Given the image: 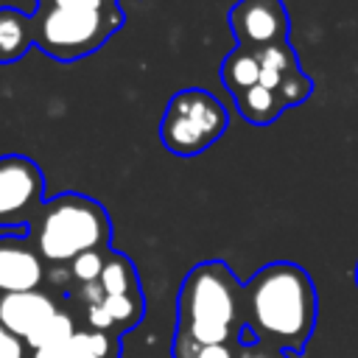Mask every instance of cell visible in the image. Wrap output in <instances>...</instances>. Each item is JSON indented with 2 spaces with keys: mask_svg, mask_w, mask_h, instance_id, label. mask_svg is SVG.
Returning <instances> with one entry per match:
<instances>
[{
  "mask_svg": "<svg viewBox=\"0 0 358 358\" xmlns=\"http://www.w3.org/2000/svg\"><path fill=\"white\" fill-rule=\"evenodd\" d=\"M45 204V173L22 154L0 157V229H28Z\"/></svg>",
  "mask_w": 358,
  "mask_h": 358,
  "instance_id": "obj_6",
  "label": "cell"
},
{
  "mask_svg": "<svg viewBox=\"0 0 358 358\" xmlns=\"http://www.w3.org/2000/svg\"><path fill=\"white\" fill-rule=\"evenodd\" d=\"M0 358H28V347L22 338H17L14 333H8L0 324Z\"/></svg>",
  "mask_w": 358,
  "mask_h": 358,
  "instance_id": "obj_19",
  "label": "cell"
},
{
  "mask_svg": "<svg viewBox=\"0 0 358 358\" xmlns=\"http://www.w3.org/2000/svg\"><path fill=\"white\" fill-rule=\"evenodd\" d=\"M98 288L103 296H117V294H140V274L134 268V263L123 255V252H115L109 249L106 255V263H103V271L98 277Z\"/></svg>",
  "mask_w": 358,
  "mask_h": 358,
  "instance_id": "obj_14",
  "label": "cell"
},
{
  "mask_svg": "<svg viewBox=\"0 0 358 358\" xmlns=\"http://www.w3.org/2000/svg\"><path fill=\"white\" fill-rule=\"evenodd\" d=\"M76 319L67 313V310H56L28 341H25V347L28 350H39V347H62V344H67L73 336H76Z\"/></svg>",
  "mask_w": 358,
  "mask_h": 358,
  "instance_id": "obj_16",
  "label": "cell"
},
{
  "mask_svg": "<svg viewBox=\"0 0 358 358\" xmlns=\"http://www.w3.org/2000/svg\"><path fill=\"white\" fill-rule=\"evenodd\" d=\"M70 358H120V338L98 330H76V336L67 341Z\"/></svg>",
  "mask_w": 358,
  "mask_h": 358,
  "instance_id": "obj_15",
  "label": "cell"
},
{
  "mask_svg": "<svg viewBox=\"0 0 358 358\" xmlns=\"http://www.w3.org/2000/svg\"><path fill=\"white\" fill-rule=\"evenodd\" d=\"M39 3H42V0H39Z\"/></svg>",
  "mask_w": 358,
  "mask_h": 358,
  "instance_id": "obj_24",
  "label": "cell"
},
{
  "mask_svg": "<svg viewBox=\"0 0 358 358\" xmlns=\"http://www.w3.org/2000/svg\"><path fill=\"white\" fill-rule=\"evenodd\" d=\"M235 352H238V347L199 344L179 330H173V338H171V358H235Z\"/></svg>",
  "mask_w": 358,
  "mask_h": 358,
  "instance_id": "obj_17",
  "label": "cell"
},
{
  "mask_svg": "<svg viewBox=\"0 0 358 358\" xmlns=\"http://www.w3.org/2000/svg\"><path fill=\"white\" fill-rule=\"evenodd\" d=\"M45 282V260L28 235H0V296L36 291Z\"/></svg>",
  "mask_w": 358,
  "mask_h": 358,
  "instance_id": "obj_8",
  "label": "cell"
},
{
  "mask_svg": "<svg viewBox=\"0 0 358 358\" xmlns=\"http://www.w3.org/2000/svg\"><path fill=\"white\" fill-rule=\"evenodd\" d=\"M28 358H70V350H67V344H62V347H39V350H31Z\"/></svg>",
  "mask_w": 358,
  "mask_h": 358,
  "instance_id": "obj_22",
  "label": "cell"
},
{
  "mask_svg": "<svg viewBox=\"0 0 358 358\" xmlns=\"http://www.w3.org/2000/svg\"><path fill=\"white\" fill-rule=\"evenodd\" d=\"M34 45V14L0 8V64L22 59Z\"/></svg>",
  "mask_w": 358,
  "mask_h": 358,
  "instance_id": "obj_11",
  "label": "cell"
},
{
  "mask_svg": "<svg viewBox=\"0 0 358 358\" xmlns=\"http://www.w3.org/2000/svg\"><path fill=\"white\" fill-rule=\"evenodd\" d=\"M87 327L109 336H123L126 330L137 327L145 316V296L140 294H117V296H103L95 305L84 308Z\"/></svg>",
  "mask_w": 358,
  "mask_h": 358,
  "instance_id": "obj_10",
  "label": "cell"
},
{
  "mask_svg": "<svg viewBox=\"0 0 358 358\" xmlns=\"http://www.w3.org/2000/svg\"><path fill=\"white\" fill-rule=\"evenodd\" d=\"M235 106H238V115L255 126H268L274 123L282 112H285V103L280 98L277 90L266 87V84H255L252 90L241 92L238 98H232Z\"/></svg>",
  "mask_w": 358,
  "mask_h": 358,
  "instance_id": "obj_13",
  "label": "cell"
},
{
  "mask_svg": "<svg viewBox=\"0 0 358 358\" xmlns=\"http://www.w3.org/2000/svg\"><path fill=\"white\" fill-rule=\"evenodd\" d=\"M123 22L126 11L120 6L76 8L42 0L34 14V45L56 62H76L103 48L106 39L123 28Z\"/></svg>",
  "mask_w": 358,
  "mask_h": 358,
  "instance_id": "obj_4",
  "label": "cell"
},
{
  "mask_svg": "<svg viewBox=\"0 0 358 358\" xmlns=\"http://www.w3.org/2000/svg\"><path fill=\"white\" fill-rule=\"evenodd\" d=\"M355 285H358V266H355Z\"/></svg>",
  "mask_w": 358,
  "mask_h": 358,
  "instance_id": "obj_23",
  "label": "cell"
},
{
  "mask_svg": "<svg viewBox=\"0 0 358 358\" xmlns=\"http://www.w3.org/2000/svg\"><path fill=\"white\" fill-rule=\"evenodd\" d=\"M238 358H291V355L277 350V347H271V344L252 341V344H241L238 347Z\"/></svg>",
  "mask_w": 358,
  "mask_h": 358,
  "instance_id": "obj_20",
  "label": "cell"
},
{
  "mask_svg": "<svg viewBox=\"0 0 358 358\" xmlns=\"http://www.w3.org/2000/svg\"><path fill=\"white\" fill-rule=\"evenodd\" d=\"M56 310H59L56 299L39 288L0 296V324L22 341H28Z\"/></svg>",
  "mask_w": 358,
  "mask_h": 358,
  "instance_id": "obj_9",
  "label": "cell"
},
{
  "mask_svg": "<svg viewBox=\"0 0 358 358\" xmlns=\"http://www.w3.org/2000/svg\"><path fill=\"white\" fill-rule=\"evenodd\" d=\"M176 330L199 344H243V282L224 260H201L185 274L176 296Z\"/></svg>",
  "mask_w": 358,
  "mask_h": 358,
  "instance_id": "obj_2",
  "label": "cell"
},
{
  "mask_svg": "<svg viewBox=\"0 0 358 358\" xmlns=\"http://www.w3.org/2000/svg\"><path fill=\"white\" fill-rule=\"evenodd\" d=\"M243 336H249V344L263 341L288 355H299L305 352L319 316L316 285L299 263H266L243 282Z\"/></svg>",
  "mask_w": 358,
  "mask_h": 358,
  "instance_id": "obj_1",
  "label": "cell"
},
{
  "mask_svg": "<svg viewBox=\"0 0 358 358\" xmlns=\"http://www.w3.org/2000/svg\"><path fill=\"white\" fill-rule=\"evenodd\" d=\"M53 6H76V8H109V6H120L117 0H45Z\"/></svg>",
  "mask_w": 358,
  "mask_h": 358,
  "instance_id": "obj_21",
  "label": "cell"
},
{
  "mask_svg": "<svg viewBox=\"0 0 358 358\" xmlns=\"http://www.w3.org/2000/svg\"><path fill=\"white\" fill-rule=\"evenodd\" d=\"M227 20L241 48L260 50L277 42H288L291 20L282 0H238Z\"/></svg>",
  "mask_w": 358,
  "mask_h": 358,
  "instance_id": "obj_7",
  "label": "cell"
},
{
  "mask_svg": "<svg viewBox=\"0 0 358 358\" xmlns=\"http://www.w3.org/2000/svg\"><path fill=\"white\" fill-rule=\"evenodd\" d=\"M28 241L45 263L67 266L84 252L112 249V221L101 201L67 190L45 199L28 224Z\"/></svg>",
  "mask_w": 358,
  "mask_h": 358,
  "instance_id": "obj_3",
  "label": "cell"
},
{
  "mask_svg": "<svg viewBox=\"0 0 358 358\" xmlns=\"http://www.w3.org/2000/svg\"><path fill=\"white\" fill-rule=\"evenodd\" d=\"M260 78H263V67H260L257 50L235 45L227 53V59L221 62V81H224V87L229 90L232 98L252 90L255 84H260Z\"/></svg>",
  "mask_w": 358,
  "mask_h": 358,
  "instance_id": "obj_12",
  "label": "cell"
},
{
  "mask_svg": "<svg viewBox=\"0 0 358 358\" xmlns=\"http://www.w3.org/2000/svg\"><path fill=\"white\" fill-rule=\"evenodd\" d=\"M106 255L109 249H98V252H84L78 255L73 263H67V274L70 280L81 288V285H90V282H98L101 271H103V263H106Z\"/></svg>",
  "mask_w": 358,
  "mask_h": 358,
  "instance_id": "obj_18",
  "label": "cell"
},
{
  "mask_svg": "<svg viewBox=\"0 0 358 358\" xmlns=\"http://www.w3.org/2000/svg\"><path fill=\"white\" fill-rule=\"evenodd\" d=\"M227 129L229 115L224 103L207 90L187 87L171 95L159 120V140L176 157H196L218 143Z\"/></svg>",
  "mask_w": 358,
  "mask_h": 358,
  "instance_id": "obj_5",
  "label": "cell"
}]
</instances>
